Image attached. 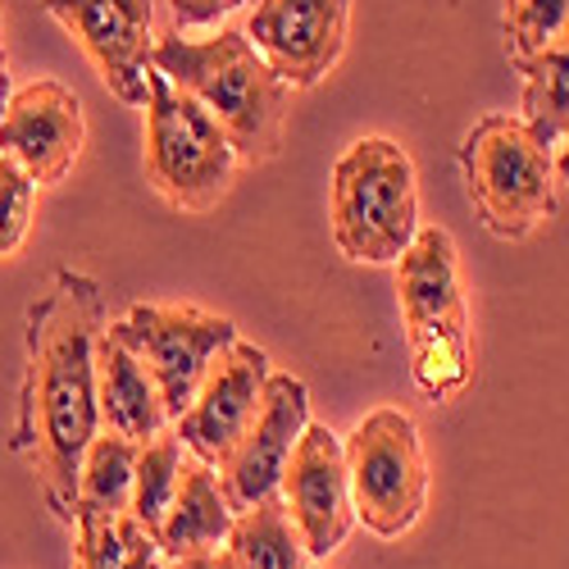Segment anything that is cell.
<instances>
[{
	"instance_id": "cell-1",
	"label": "cell",
	"mask_w": 569,
	"mask_h": 569,
	"mask_svg": "<svg viewBox=\"0 0 569 569\" xmlns=\"http://www.w3.org/2000/svg\"><path fill=\"white\" fill-rule=\"evenodd\" d=\"M106 328V292L91 273L60 269L28 310V369L10 451L23 456L41 497L73 525L78 469L87 442L101 433L97 410V338Z\"/></svg>"
},
{
	"instance_id": "cell-2",
	"label": "cell",
	"mask_w": 569,
	"mask_h": 569,
	"mask_svg": "<svg viewBox=\"0 0 569 569\" xmlns=\"http://www.w3.org/2000/svg\"><path fill=\"white\" fill-rule=\"evenodd\" d=\"M151 69H160L223 128L242 164H269L282 151L292 87L264 64L242 28H223L206 41H192L173 28L156 41Z\"/></svg>"
},
{
	"instance_id": "cell-3",
	"label": "cell",
	"mask_w": 569,
	"mask_h": 569,
	"mask_svg": "<svg viewBox=\"0 0 569 569\" xmlns=\"http://www.w3.org/2000/svg\"><path fill=\"white\" fill-rule=\"evenodd\" d=\"M397 297L410 342V378L429 401L465 392L473 356H469V306L460 288V260L451 232L429 223L397 260Z\"/></svg>"
},
{
	"instance_id": "cell-4",
	"label": "cell",
	"mask_w": 569,
	"mask_h": 569,
	"mask_svg": "<svg viewBox=\"0 0 569 569\" xmlns=\"http://www.w3.org/2000/svg\"><path fill=\"white\" fill-rule=\"evenodd\" d=\"M419 187L406 147L360 137L333 169V242L356 264H397L419 232Z\"/></svg>"
},
{
	"instance_id": "cell-5",
	"label": "cell",
	"mask_w": 569,
	"mask_h": 569,
	"mask_svg": "<svg viewBox=\"0 0 569 569\" xmlns=\"http://www.w3.org/2000/svg\"><path fill=\"white\" fill-rule=\"evenodd\" d=\"M460 169L469 201L501 242H519L556 214V160L525 119H479L460 141Z\"/></svg>"
},
{
	"instance_id": "cell-6",
	"label": "cell",
	"mask_w": 569,
	"mask_h": 569,
	"mask_svg": "<svg viewBox=\"0 0 569 569\" xmlns=\"http://www.w3.org/2000/svg\"><path fill=\"white\" fill-rule=\"evenodd\" d=\"M237 151L223 128L178 91L160 69L147 78V178L156 192L187 214H210L237 178Z\"/></svg>"
},
{
	"instance_id": "cell-7",
	"label": "cell",
	"mask_w": 569,
	"mask_h": 569,
	"mask_svg": "<svg viewBox=\"0 0 569 569\" xmlns=\"http://www.w3.org/2000/svg\"><path fill=\"white\" fill-rule=\"evenodd\" d=\"M342 451L360 525L378 538L410 533L429 501V460H423L415 419L392 406L373 410L351 429Z\"/></svg>"
},
{
	"instance_id": "cell-8",
	"label": "cell",
	"mask_w": 569,
	"mask_h": 569,
	"mask_svg": "<svg viewBox=\"0 0 569 569\" xmlns=\"http://www.w3.org/2000/svg\"><path fill=\"white\" fill-rule=\"evenodd\" d=\"M123 338V347L151 369L164 415L178 419L192 406L210 360L237 342V323L197 306H132L119 323H110Z\"/></svg>"
},
{
	"instance_id": "cell-9",
	"label": "cell",
	"mask_w": 569,
	"mask_h": 569,
	"mask_svg": "<svg viewBox=\"0 0 569 569\" xmlns=\"http://www.w3.org/2000/svg\"><path fill=\"white\" fill-rule=\"evenodd\" d=\"M41 10L82 46L110 97H119L123 106H147L156 0H41Z\"/></svg>"
},
{
	"instance_id": "cell-10",
	"label": "cell",
	"mask_w": 569,
	"mask_h": 569,
	"mask_svg": "<svg viewBox=\"0 0 569 569\" xmlns=\"http://www.w3.org/2000/svg\"><path fill=\"white\" fill-rule=\"evenodd\" d=\"M347 28L351 0H256L242 32L282 82L306 91L347 56Z\"/></svg>"
},
{
	"instance_id": "cell-11",
	"label": "cell",
	"mask_w": 569,
	"mask_h": 569,
	"mask_svg": "<svg viewBox=\"0 0 569 569\" xmlns=\"http://www.w3.org/2000/svg\"><path fill=\"white\" fill-rule=\"evenodd\" d=\"M264 383H269V356L260 347H251L242 338L232 347H223L210 360L192 406L173 419V433H178L182 451L206 460L210 469H219L232 456V447L242 442V433L251 429Z\"/></svg>"
},
{
	"instance_id": "cell-12",
	"label": "cell",
	"mask_w": 569,
	"mask_h": 569,
	"mask_svg": "<svg viewBox=\"0 0 569 569\" xmlns=\"http://www.w3.org/2000/svg\"><path fill=\"white\" fill-rule=\"evenodd\" d=\"M306 423H310L306 383L292 378V373H269L251 429L242 433V442L232 447V456L214 469L232 515H242L256 501L278 492L282 469H288V460H292V451H297V442L306 433Z\"/></svg>"
},
{
	"instance_id": "cell-13",
	"label": "cell",
	"mask_w": 569,
	"mask_h": 569,
	"mask_svg": "<svg viewBox=\"0 0 569 569\" xmlns=\"http://www.w3.org/2000/svg\"><path fill=\"white\" fill-rule=\"evenodd\" d=\"M278 497L315 560H328L347 542V533L356 529V506H351L342 438L328 423H306L288 469H282Z\"/></svg>"
},
{
	"instance_id": "cell-14",
	"label": "cell",
	"mask_w": 569,
	"mask_h": 569,
	"mask_svg": "<svg viewBox=\"0 0 569 569\" xmlns=\"http://www.w3.org/2000/svg\"><path fill=\"white\" fill-rule=\"evenodd\" d=\"M82 137L87 123L78 97L51 78L19 87L0 114V156L19 160L37 178V187L60 182L78 164Z\"/></svg>"
},
{
	"instance_id": "cell-15",
	"label": "cell",
	"mask_w": 569,
	"mask_h": 569,
	"mask_svg": "<svg viewBox=\"0 0 569 569\" xmlns=\"http://www.w3.org/2000/svg\"><path fill=\"white\" fill-rule=\"evenodd\" d=\"M97 410H101V429L128 442H151L169 423L151 369L123 347V338L110 323L97 338Z\"/></svg>"
},
{
	"instance_id": "cell-16",
	"label": "cell",
	"mask_w": 569,
	"mask_h": 569,
	"mask_svg": "<svg viewBox=\"0 0 569 569\" xmlns=\"http://www.w3.org/2000/svg\"><path fill=\"white\" fill-rule=\"evenodd\" d=\"M228 529H232V510L223 501L219 473L197 456H182L178 492H173V501H169V510L160 519V529H156L160 551L169 560L219 551L228 542Z\"/></svg>"
},
{
	"instance_id": "cell-17",
	"label": "cell",
	"mask_w": 569,
	"mask_h": 569,
	"mask_svg": "<svg viewBox=\"0 0 569 569\" xmlns=\"http://www.w3.org/2000/svg\"><path fill=\"white\" fill-rule=\"evenodd\" d=\"M223 551L232 556L237 569H310V560H315L278 492L256 501L242 515H232Z\"/></svg>"
},
{
	"instance_id": "cell-18",
	"label": "cell",
	"mask_w": 569,
	"mask_h": 569,
	"mask_svg": "<svg viewBox=\"0 0 569 569\" xmlns=\"http://www.w3.org/2000/svg\"><path fill=\"white\" fill-rule=\"evenodd\" d=\"M515 69L525 73V101H519L525 114L519 119L547 151H556L560 132L569 128V23Z\"/></svg>"
},
{
	"instance_id": "cell-19",
	"label": "cell",
	"mask_w": 569,
	"mask_h": 569,
	"mask_svg": "<svg viewBox=\"0 0 569 569\" xmlns=\"http://www.w3.org/2000/svg\"><path fill=\"white\" fill-rule=\"evenodd\" d=\"M73 529H78L73 569H164V551L156 533L132 510L82 515L73 519Z\"/></svg>"
},
{
	"instance_id": "cell-20",
	"label": "cell",
	"mask_w": 569,
	"mask_h": 569,
	"mask_svg": "<svg viewBox=\"0 0 569 569\" xmlns=\"http://www.w3.org/2000/svg\"><path fill=\"white\" fill-rule=\"evenodd\" d=\"M137 447H141V442H128V438H119V433H97V438L87 442V456H82V469H78L73 519L128 510V501H132Z\"/></svg>"
},
{
	"instance_id": "cell-21",
	"label": "cell",
	"mask_w": 569,
	"mask_h": 569,
	"mask_svg": "<svg viewBox=\"0 0 569 569\" xmlns=\"http://www.w3.org/2000/svg\"><path fill=\"white\" fill-rule=\"evenodd\" d=\"M178 469H182V442L178 433H156L151 442L137 447V469H132V501L128 510L147 525L151 533L160 529V519L178 492Z\"/></svg>"
},
{
	"instance_id": "cell-22",
	"label": "cell",
	"mask_w": 569,
	"mask_h": 569,
	"mask_svg": "<svg viewBox=\"0 0 569 569\" xmlns=\"http://www.w3.org/2000/svg\"><path fill=\"white\" fill-rule=\"evenodd\" d=\"M569 23V0H506L501 10V32H506V56L510 64L529 60L533 51Z\"/></svg>"
},
{
	"instance_id": "cell-23",
	"label": "cell",
	"mask_w": 569,
	"mask_h": 569,
	"mask_svg": "<svg viewBox=\"0 0 569 569\" xmlns=\"http://www.w3.org/2000/svg\"><path fill=\"white\" fill-rule=\"evenodd\" d=\"M32 210H37V178L19 160L0 156V260L23 247Z\"/></svg>"
},
{
	"instance_id": "cell-24",
	"label": "cell",
	"mask_w": 569,
	"mask_h": 569,
	"mask_svg": "<svg viewBox=\"0 0 569 569\" xmlns=\"http://www.w3.org/2000/svg\"><path fill=\"white\" fill-rule=\"evenodd\" d=\"M242 6H256V0H169V14H173V28H206V23H219L223 14L242 10Z\"/></svg>"
},
{
	"instance_id": "cell-25",
	"label": "cell",
	"mask_w": 569,
	"mask_h": 569,
	"mask_svg": "<svg viewBox=\"0 0 569 569\" xmlns=\"http://www.w3.org/2000/svg\"><path fill=\"white\" fill-rule=\"evenodd\" d=\"M169 569H237L228 551H201V556H182V560H169Z\"/></svg>"
},
{
	"instance_id": "cell-26",
	"label": "cell",
	"mask_w": 569,
	"mask_h": 569,
	"mask_svg": "<svg viewBox=\"0 0 569 569\" xmlns=\"http://www.w3.org/2000/svg\"><path fill=\"white\" fill-rule=\"evenodd\" d=\"M551 160H556V182H569V128L560 132L556 151H551Z\"/></svg>"
},
{
	"instance_id": "cell-27",
	"label": "cell",
	"mask_w": 569,
	"mask_h": 569,
	"mask_svg": "<svg viewBox=\"0 0 569 569\" xmlns=\"http://www.w3.org/2000/svg\"><path fill=\"white\" fill-rule=\"evenodd\" d=\"M6 106H10V60L0 51V114H6Z\"/></svg>"
}]
</instances>
